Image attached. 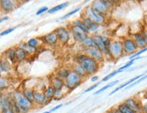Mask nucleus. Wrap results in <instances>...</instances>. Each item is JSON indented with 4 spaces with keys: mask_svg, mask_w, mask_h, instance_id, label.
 <instances>
[{
    "mask_svg": "<svg viewBox=\"0 0 147 113\" xmlns=\"http://www.w3.org/2000/svg\"><path fill=\"white\" fill-rule=\"evenodd\" d=\"M81 9H82L81 6H78L77 8H75V9H73V10H71V11H69V13H67L66 15H64L63 16H61V17L60 18V21H63V20H65V19H67V18H69V17H71V16L74 15L75 14H77V13H79Z\"/></svg>",
    "mask_w": 147,
    "mask_h": 113,
    "instance_id": "obj_31",
    "label": "nucleus"
},
{
    "mask_svg": "<svg viewBox=\"0 0 147 113\" xmlns=\"http://www.w3.org/2000/svg\"><path fill=\"white\" fill-rule=\"evenodd\" d=\"M140 102L142 105V113H147V95H145L143 100H140Z\"/></svg>",
    "mask_w": 147,
    "mask_h": 113,
    "instance_id": "obj_36",
    "label": "nucleus"
},
{
    "mask_svg": "<svg viewBox=\"0 0 147 113\" xmlns=\"http://www.w3.org/2000/svg\"><path fill=\"white\" fill-rule=\"evenodd\" d=\"M13 99L20 107L22 113H28L34 106V103L25 98L20 90H16L13 92Z\"/></svg>",
    "mask_w": 147,
    "mask_h": 113,
    "instance_id": "obj_5",
    "label": "nucleus"
},
{
    "mask_svg": "<svg viewBox=\"0 0 147 113\" xmlns=\"http://www.w3.org/2000/svg\"><path fill=\"white\" fill-rule=\"evenodd\" d=\"M27 44L29 46L33 47V48H35V49H38L40 47V40L39 38H31L29 39L27 41Z\"/></svg>",
    "mask_w": 147,
    "mask_h": 113,
    "instance_id": "obj_32",
    "label": "nucleus"
},
{
    "mask_svg": "<svg viewBox=\"0 0 147 113\" xmlns=\"http://www.w3.org/2000/svg\"><path fill=\"white\" fill-rule=\"evenodd\" d=\"M146 73L147 72H145V73H144V74H138V75H136V76H134V77H132L131 79H129V80H127L125 83H124V84H122L121 85H119L118 87H117L116 89H114L110 93H109V96H111V95H113V94H115L116 92H117L118 91H120L121 89H124V88H126L127 86H129L130 84H132L133 83H135L136 81H137V80H139L141 77H143L144 74H146Z\"/></svg>",
    "mask_w": 147,
    "mask_h": 113,
    "instance_id": "obj_16",
    "label": "nucleus"
},
{
    "mask_svg": "<svg viewBox=\"0 0 147 113\" xmlns=\"http://www.w3.org/2000/svg\"><path fill=\"white\" fill-rule=\"evenodd\" d=\"M69 31V33H71V39H73V41L76 42V43H79V44H81L84 42L85 39L88 36V34L85 33L84 31H81L80 29L77 28L75 26L71 23L67 27Z\"/></svg>",
    "mask_w": 147,
    "mask_h": 113,
    "instance_id": "obj_9",
    "label": "nucleus"
},
{
    "mask_svg": "<svg viewBox=\"0 0 147 113\" xmlns=\"http://www.w3.org/2000/svg\"><path fill=\"white\" fill-rule=\"evenodd\" d=\"M109 53L112 60H119L125 56L123 49V41L120 39H112L109 46Z\"/></svg>",
    "mask_w": 147,
    "mask_h": 113,
    "instance_id": "obj_4",
    "label": "nucleus"
},
{
    "mask_svg": "<svg viewBox=\"0 0 147 113\" xmlns=\"http://www.w3.org/2000/svg\"><path fill=\"white\" fill-rule=\"evenodd\" d=\"M16 30V27H11V28H8V29H6L3 31H1L0 33V37H3V36H5V35H8L10 34L11 33H13Z\"/></svg>",
    "mask_w": 147,
    "mask_h": 113,
    "instance_id": "obj_37",
    "label": "nucleus"
},
{
    "mask_svg": "<svg viewBox=\"0 0 147 113\" xmlns=\"http://www.w3.org/2000/svg\"><path fill=\"white\" fill-rule=\"evenodd\" d=\"M4 56L11 63L12 65H16L17 63L16 56V47L8 48L7 49H5L4 52Z\"/></svg>",
    "mask_w": 147,
    "mask_h": 113,
    "instance_id": "obj_17",
    "label": "nucleus"
},
{
    "mask_svg": "<svg viewBox=\"0 0 147 113\" xmlns=\"http://www.w3.org/2000/svg\"><path fill=\"white\" fill-rule=\"evenodd\" d=\"M69 72H71V68H69V67H61L55 72L54 76L61 78L62 80H65L68 77Z\"/></svg>",
    "mask_w": 147,
    "mask_h": 113,
    "instance_id": "obj_22",
    "label": "nucleus"
},
{
    "mask_svg": "<svg viewBox=\"0 0 147 113\" xmlns=\"http://www.w3.org/2000/svg\"><path fill=\"white\" fill-rule=\"evenodd\" d=\"M84 80L85 79H83L80 75H79L71 69V72H69L68 77L64 80L65 88H67L69 90H74L75 88L79 87Z\"/></svg>",
    "mask_w": 147,
    "mask_h": 113,
    "instance_id": "obj_6",
    "label": "nucleus"
},
{
    "mask_svg": "<svg viewBox=\"0 0 147 113\" xmlns=\"http://www.w3.org/2000/svg\"><path fill=\"white\" fill-rule=\"evenodd\" d=\"M0 113H1V111H0Z\"/></svg>",
    "mask_w": 147,
    "mask_h": 113,
    "instance_id": "obj_49",
    "label": "nucleus"
},
{
    "mask_svg": "<svg viewBox=\"0 0 147 113\" xmlns=\"http://www.w3.org/2000/svg\"><path fill=\"white\" fill-rule=\"evenodd\" d=\"M22 92L25 98L28 100H30L31 102L34 103V93H35V91L34 89H32V88H24L22 90Z\"/></svg>",
    "mask_w": 147,
    "mask_h": 113,
    "instance_id": "obj_26",
    "label": "nucleus"
},
{
    "mask_svg": "<svg viewBox=\"0 0 147 113\" xmlns=\"http://www.w3.org/2000/svg\"><path fill=\"white\" fill-rule=\"evenodd\" d=\"M0 66H1V67L3 69V73L4 74H9L12 71L13 65L5 58L4 56L0 58Z\"/></svg>",
    "mask_w": 147,
    "mask_h": 113,
    "instance_id": "obj_20",
    "label": "nucleus"
},
{
    "mask_svg": "<svg viewBox=\"0 0 147 113\" xmlns=\"http://www.w3.org/2000/svg\"><path fill=\"white\" fill-rule=\"evenodd\" d=\"M143 33H144V35L145 36V38H146V41H147V25L143 28Z\"/></svg>",
    "mask_w": 147,
    "mask_h": 113,
    "instance_id": "obj_45",
    "label": "nucleus"
},
{
    "mask_svg": "<svg viewBox=\"0 0 147 113\" xmlns=\"http://www.w3.org/2000/svg\"><path fill=\"white\" fill-rule=\"evenodd\" d=\"M119 80H116V81H113V82H111V83H109V84H106L105 86H103V87H101L100 89H98L97 92H95V95H98V94H100V93H102L103 92H105L106 90H107L108 88H111V87H113V86H115V85H117L118 83H119Z\"/></svg>",
    "mask_w": 147,
    "mask_h": 113,
    "instance_id": "obj_30",
    "label": "nucleus"
},
{
    "mask_svg": "<svg viewBox=\"0 0 147 113\" xmlns=\"http://www.w3.org/2000/svg\"><path fill=\"white\" fill-rule=\"evenodd\" d=\"M49 9H50V8H48V6H42L41 8H39V9H38V10L36 11L35 15H41L43 14V13L48 12Z\"/></svg>",
    "mask_w": 147,
    "mask_h": 113,
    "instance_id": "obj_40",
    "label": "nucleus"
},
{
    "mask_svg": "<svg viewBox=\"0 0 147 113\" xmlns=\"http://www.w3.org/2000/svg\"><path fill=\"white\" fill-rule=\"evenodd\" d=\"M145 79H147V74H144V76H143V77H141L139 80L136 81L135 83H133V84H130L129 86H127V87H126V89H130L131 87H133V86H135V85H136V84H140V83H141V82H143V81H144V80H145Z\"/></svg>",
    "mask_w": 147,
    "mask_h": 113,
    "instance_id": "obj_38",
    "label": "nucleus"
},
{
    "mask_svg": "<svg viewBox=\"0 0 147 113\" xmlns=\"http://www.w3.org/2000/svg\"><path fill=\"white\" fill-rule=\"evenodd\" d=\"M17 6L16 1L14 0H0V7L4 13H11Z\"/></svg>",
    "mask_w": 147,
    "mask_h": 113,
    "instance_id": "obj_14",
    "label": "nucleus"
},
{
    "mask_svg": "<svg viewBox=\"0 0 147 113\" xmlns=\"http://www.w3.org/2000/svg\"><path fill=\"white\" fill-rule=\"evenodd\" d=\"M40 39H42L43 43L47 44V45H49V46H53V47L57 46L60 43L59 40H58V37H57L56 33H54V31H51V33H49L45 34L44 36L41 37Z\"/></svg>",
    "mask_w": 147,
    "mask_h": 113,
    "instance_id": "obj_13",
    "label": "nucleus"
},
{
    "mask_svg": "<svg viewBox=\"0 0 147 113\" xmlns=\"http://www.w3.org/2000/svg\"><path fill=\"white\" fill-rule=\"evenodd\" d=\"M9 19V17L7 16V15H5V16H3V17H0V23H2L3 22H5V21H7Z\"/></svg>",
    "mask_w": 147,
    "mask_h": 113,
    "instance_id": "obj_44",
    "label": "nucleus"
},
{
    "mask_svg": "<svg viewBox=\"0 0 147 113\" xmlns=\"http://www.w3.org/2000/svg\"><path fill=\"white\" fill-rule=\"evenodd\" d=\"M100 84H101V82H98V83L93 84L91 86H89V87L88 88V89H86V90L84 91V93H87V92H89L93 91L94 89H96V88H98V87L100 85Z\"/></svg>",
    "mask_w": 147,
    "mask_h": 113,
    "instance_id": "obj_39",
    "label": "nucleus"
},
{
    "mask_svg": "<svg viewBox=\"0 0 147 113\" xmlns=\"http://www.w3.org/2000/svg\"><path fill=\"white\" fill-rule=\"evenodd\" d=\"M42 113H52L50 110H48V111H44V112H42Z\"/></svg>",
    "mask_w": 147,
    "mask_h": 113,
    "instance_id": "obj_47",
    "label": "nucleus"
},
{
    "mask_svg": "<svg viewBox=\"0 0 147 113\" xmlns=\"http://www.w3.org/2000/svg\"><path fill=\"white\" fill-rule=\"evenodd\" d=\"M69 1L64 2V3H61L60 5H57L53 6V7H52L51 9H49V11L47 13H48V14H50V15L51 14H54V13H56V12H59V11H61L62 9L66 8L67 6H69Z\"/></svg>",
    "mask_w": 147,
    "mask_h": 113,
    "instance_id": "obj_27",
    "label": "nucleus"
},
{
    "mask_svg": "<svg viewBox=\"0 0 147 113\" xmlns=\"http://www.w3.org/2000/svg\"><path fill=\"white\" fill-rule=\"evenodd\" d=\"M11 109L14 113H22L20 107H19V105L16 103V102H15L14 99H13L12 102H11Z\"/></svg>",
    "mask_w": 147,
    "mask_h": 113,
    "instance_id": "obj_35",
    "label": "nucleus"
},
{
    "mask_svg": "<svg viewBox=\"0 0 147 113\" xmlns=\"http://www.w3.org/2000/svg\"><path fill=\"white\" fill-rule=\"evenodd\" d=\"M0 10H1V7H0Z\"/></svg>",
    "mask_w": 147,
    "mask_h": 113,
    "instance_id": "obj_48",
    "label": "nucleus"
},
{
    "mask_svg": "<svg viewBox=\"0 0 147 113\" xmlns=\"http://www.w3.org/2000/svg\"><path fill=\"white\" fill-rule=\"evenodd\" d=\"M71 69L72 71H74L75 73H77L79 75H80V76L83 78V79H86L87 77H88L85 70H84V68H83L79 64H76V63H73V64L71 65Z\"/></svg>",
    "mask_w": 147,
    "mask_h": 113,
    "instance_id": "obj_23",
    "label": "nucleus"
},
{
    "mask_svg": "<svg viewBox=\"0 0 147 113\" xmlns=\"http://www.w3.org/2000/svg\"><path fill=\"white\" fill-rule=\"evenodd\" d=\"M3 96H4V93H3V92L1 90H0V99L3 98Z\"/></svg>",
    "mask_w": 147,
    "mask_h": 113,
    "instance_id": "obj_46",
    "label": "nucleus"
},
{
    "mask_svg": "<svg viewBox=\"0 0 147 113\" xmlns=\"http://www.w3.org/2000/svg\"><path fill=\"white\" fill-rule=\"evenodd\" d=\"M116 108L117 109V110L120 112V113H136L134 110H132L130 108H128L124 102H121V103H118Z\"/></svg>",
    "mask_w": 147,
    "mask_h": 113,
    "instance_id": "obj_29",
    "label": "nucleus"
},
{
    "mask_svg": "<svg viewBox=\"0 0 147 113\" xmlns=\"http://www.w3.org/2000/svg\"><path fill=\"white\" fill-rule=\"evenodd\" d=\"M43 93L49 102H52V100H54V98H55V90L52 85H48L44 88Z\"/></svg>",
    "mask_w": 147,
    "mask_h": 113,
    "instance_id": "obj_24",
    "label": "nucleus"
},
{
    "mask_svg": "<svg viewBox=\"0 0 147 113\" xmlns=\"http://www.w3.org/2000/svg\"><path fill=\"white\" fill-rule=\"evenodd\" d=\"M73 63L80 65L87 74L88 76H92L97 74L101 67V64L95 59L89 58L83 52L77 53L73 58Z\"/></svg>",
    "mask_w": 147,
    "mask_h": 113,
    "instance_id": "obj_1",
    "label": "nucleus"
},
{
    "mask_svg": "<svg viewBox=\"0 0 147 113\" xmlns=\"http://www.w3.org/2000/svg\"><path fill=\"white\" fill-rule=\"evenodd\" d=\"M128 108L134 110L136 113H142V105L140 100L136 97H130L125 99L123 102Z\"/></svg>",
    "mask_w": 147,
    "mask_h": 113,
    "instance_id": "obj_11",
    "label": "nucleus"
},
{
    "mask_svg": "<svg viewBox=\"0 0 147 113\" xmlns=\"http://www.w3.org/2000/svg\"><path fill=\"white\" fill-rule=\"evenodd\" d=\"M71 24L73 25V26H75V27H77V28L80 29L81 31H83L85 33H87V34H88V35H90V34H89L88 27L87 26V25H86L84 23H83L82 20H80V18H79V19H77V20H75V21H73V22L71 23Z\"/></svg>",
    "mask_w": 147,
    "mask_h": 113,
    "instance_id": "obj_25",
    "label": "nucleus"
},
{
    "mask_svg": "<svg viewBox=\"0 0 147 113\" xmlns=\"http://www.w3.org/2000/svg\"><path fill=\"white\" fill-rule=\"evenodd\" d=\"M98 79H99V77H98V75H97V74L92 75V76L89 77V80H90V82H91V83H93V84L98 83Z\"/></svg>",
    "mask_w": 147,
    "mask_h": 113,
    "instance_id": "obj_41",
    "label": "nucleus"
},
{
    "mask_svg": "<svg viewBox=\"0 0 147 113\" xmlns=\"http://www.w3.org/2000/svg\"><path fill=\"white\" fill-rule=\"evenodd\" d=\"M81 52H83L85 55L88 56L89 58L95 59L96 61H98V63H100L101 65L103 64L104 61L106 60L103 52L100 51V50L98 48H96V47L88 48V49H83L81 50Z\"/></svg>",
    "mask_w": 147,
    "mask_h": 113,
    "instance_id": "obj_8",
    "label": "nucleus"
},
{
    "mask_svg": "<svg viewBox=\"0 0 147 113\" xmlns=\"http://www.w3.org/2000/svg\"><path fill=\"white\" fill-rule=\"evenodd\" d=\"M8 88V81L3 75H0V90L4 92Z\"/></svg>",
    "mask_w": 147,
    "mask_h": 113,
    "instance_id": "obj_33",
    "label": "nucleus"
},
{
    "mask_svg": "<svg viewBox=\"0 0 147 113\" xmlns=\"http://www.w3.org/2000/svg\"><path fill=\"white\" fill-rule=\"evenodd\" d=\"M18 47L24 49L25 52H26L29 56H33L34 55L35 53H37L38 51V49H35V48H33V47H31L29 46L27 42H21V43H19L18 44Z\"/></svg>",
    "mask_w": 147,
    "mask_h": 113,
    "instance_id": "obj_21",
    "label": "nucleus"
},
{
    "mask_svg": "<svg viewBox=\"0 0 147 113\" xmlns=\"http://www.w3.org/2000/svg\"><path fill=\"white\" fill-rule=\"evenodd\" d=\"M55 91H61V90H64L63 88H65V83H64V80H62L61 78H58L56 76H53V79L51 80V84Z\"/></svg>",
    "mask_w": 147,
    "mask_h": 113,
    "instance_id": "obj_18",
    "label": "nucleus"
},
{
    "mask_svg": "<svg viewBox=\"0 0 147 113\" xmlns=\"http://www.w3.org/2000/svg\"><path fill=\"white\" fill-rule=\"evenodd\" d=\"M54 33L58 37L59 42L61 44H68L69 42V40L71 39V33L67 27L65 26H59L54 30Z\"/></svg>",
    "mask_w": 147,
    "mask_h": 113,
    "instance_id": "obj_10",
    "label": "nucleus"
},
{
    "mask_svg": "<svg viewBox=\"0 0 147 113\" xmlns=\"http://www.w3.org/2000/svg\"><path fill=\"white\" fill-rule=\"evenodd\" d=\"M62 106H63V104H62V103H61V104H58V105H56L55 107H53V109H51V110H50V111H51V112H54L55 110H57L61 109Z\"/></svg>",
    "mask_w": 147,
    "mask_h": 113,
    "instance_id": "obj_43",
    "label": "nucleus"
},
{
    "mask_svg": "<svg viewBox=\"0 0 147 113\" xmlns=\"http://www.w3.org/2000/svg\"><path fill=\"white\" fill-rule=\"evenodd\" d=\"M115 5H116V2L111 1V0H95L91 2L90 7L100 14L108 15Z\"/></svg>",
    "mask_w": 147,
    "mask_h": 113,
    "instance_id": "obj_3",
    "label": "nucleus"
},
{
    "mask_svg": "<svg viewBox=\"0 0 147 113\" xmlns=\"http://www.w3.org/2000/svg\"><path fill=\"white\" fill-rule=\"evenodd\" d=\"M117 74H119V72L117 71V70H115V71H113V72H111L110 74H107L105 77H103L101 79V83H103V82H107V81H109L111 78H113L114 76H116V75Z\"/></svg>",
    "mask_w": 147,
    "mask_h": 113,
    "instance_id": "obj_34",
    "label": "nucleus"
},
{
    "mask_svg": "<svg viewBox=\"0 0 147 113\" xmlns=\"http://www.w3.org/2000/svg\"><path fill=\"white\" fill-rule=\"evenodd\" d=\"M83 16H85L87 18H88L92 23H95L99 25H105L107 21V15H103L100 14V13L97 12L96 10H94L93 8L90 7V5L87 6V7L83 11L82 15Z\"/></svg>",
    "mask_w": 147,
    "mask_h": 113,
    "instance_id": "obj_2",
    "label": "nucleus"
},
{
    "mask_svg": "<svg viewBox=\"0 0 147 113\" xmlns=\"http://www.w3.org/2000/svg\"><path fill=\"white\" fill-rule=\"evenodd\" d=\"M50 102L46 99L45 95H44L43 92L41 91H35L34 93V105L36 106H44L49 104Z\"/></svg>",
    "mask_w": 147,
    "mask_h": 113,
    "instance_id": "obj_15",
    "label": "nucleus"
},
{
    "mask_svg": "<svg viewBox=\"0 0 147 113\" xmlns=\"http://www.w3.org/2000/svg\"><path fill=\"white\" fill-rule=\"evenodd\" d=\"M132 37V39L135 41L136 44L137 45L139 50L140 49H143L144 48L147 47V41H146V38L143 33V31H137L136 33H133L130 35Z\"/></svg>",
    "mask_w": 147,
    "mask_h": 113,
    "instance_id": "obj_12",
    "label": "nucleus"
},
{
    "mask_svg": "<svg viewBox=\"0 0 147 113\" xmlns=\"http://www.w3.org/2000/svg\"><path fill=\"white\" fill-rule=\"evenodd\" d=\"M106 113H120V112L117 110V109L116 108V107H113V108L108 110Z\"/></svg>",
    "mask_w": 147,
    "mask_h": 113,
    "instance_id": "obj_42",
    "label": "nucleus"
},
{
    "mask_svg": "<svg viewBox=\"0 0 147 113\" xmlns=\"http://www.w3.org/2000/svg\"><path fill=\"white\" fill-rule=\"evenodd\" d=\"M81 49H88V48H92V47H95V43H94V39H93V36L92 35H88L84 42L81 44Z\"/></svg>",
    "mask_w": 147,
    "mask_h": 113,
    "instance_id": "obj_28",
    "label": "nucleus"
},
{
    "mask_svg": "<svg viewBox=\"0 0 147 113\" xmlns=\"http://www.w3.org/2000/svg\"><path fill=\"white\" fill-rule=\"evenodd\" d=\"M16 61L17 63H21L25 60H27L29 58V55L24 51V49H20L18 46L16 47Z\"/></svg>",
    "mask_w": 147,
    "mask_h": 113,
    "instance_id": "obj_19",
    "label": "nucleus"
},
{
    "mask_svg": "<svg viewBox=\"0 0 147 113\" xmlns=\"http://www.w3.org/2000/svg\"><path fill=\"white\" fill-rule=\"evenodd\" d=\"M123 41V49H124V53L125 56H132L133 54L136 53L139 49L137 45L136 44L135 41L132 39L131 36L125 37L122 40Z\"/></svg>",
    "mask_w": 147,
    "mask_h": 113,
    "instance_id": "obj_7",
    "label": "nucleus"
}]
</instances>
